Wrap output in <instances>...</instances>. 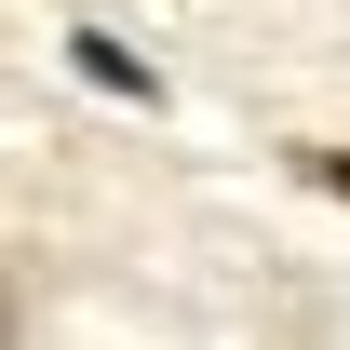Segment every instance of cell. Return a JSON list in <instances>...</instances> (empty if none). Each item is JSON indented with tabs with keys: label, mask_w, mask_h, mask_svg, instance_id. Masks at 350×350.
Listing matches in <instances>:
<instances>
[{
	"label": "cell",
	"mask_w": 350,
	"mask_h": 350,
	"mask_svg": "<svg viewBox=\"0 0 350 350\" xmlns=\"http://www.w3.org/2000/svg\"><path fill=\"white\" fill-rule=\"evenodd\" d=\"M68 68H81L94 94H135V108H148V94H162V81H148V68H135L122 41H108V27H81V41H68Z\"/></svg>",
	"instance_id": "1"
},
{
	"label": "cell",
	"mask_w": 350,
	"mask_h": 350,
	"mask_svg": "<svg viewBox=\"0 0 350 350\" xmlns=\"http://www.w3.org/2000/svg\"><path fill=\"white\" fill-rule=\"evenodd\" d=\"M310 175H323V189H337V202H350V148H310Z\"/></svg>",
	"instance_id": "2"
},
{
	"label": "cell",
	"mask_w": 350,
	"mask_h": 350,
	"mask_svg": "<svg viewBox=\"0 0 350 350\" xmlns=\"http://www.w3.org/2000/svg\"><path fill=\"white\" fill-rule=\"evenodd\" d=\"M14 323H27V310H14V283H0V337H14Z\"/></svg>",
	"instance_id": "3"
}]
</instances>
